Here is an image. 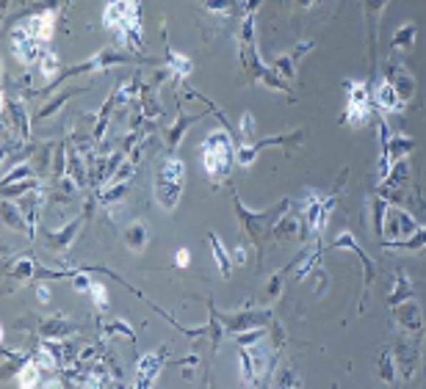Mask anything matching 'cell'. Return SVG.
<instances>
[{
    "instance_id": "obj_1",
    "label": "cell",
    "mask_w": 426,
    "mask_h": 389,
    "mask_svg": "<svg viewBox=\"0 0 426 389\" xmlns=\"http://www.w3.org/2000/svg\"><path fill=\"white\" fill-rule=\"evenodd\" d=\"M235 146L233 136L224 130H213L205 141L199 143V155H202V168L213 183H222L230 177V168L235 163Z\"/></svg>"
},
{
    "instance_id": "obj_2",
    "label": "cell",
    "mask_w": 426,
    "mask_h": 389,
    "mask_svg": "<svg viewBox=\"0 0 426 389\" xmlns=\"http://www.w3.org/2000/svg\"><path fill=\"white\" fill-rule=\"evenodd\" d=\"M183 188H186V163L177 155H169L155 171V202L172 213L180 205Z\"/></svg>"
},
{
    "instance_id": "obj_3",
    "label": "cell",
    "mask_w": 426,
    "mask_h": 389,
    "mask_svg": "<svg viewBox=\"0 0 426 389\" xmlns=\"http://www.w3.org/2000/svg\"><path fill=\"white\" fill-rule=\"evenodd\" d=\"M346 116L343 122L349 127H362L368 122V113H371V86L365 81H346Z\"/></svg>"
},
{
    "instance_id": "obj_4",
    "label": "cell",
    "mask_w": 426,
    "mask_h": 389,
    "mask_svg": "<svg viewBox=\"0 0 426 389\" xmlns=\"http://www.w3.org/2000/svg\"><path fill=\"white\" fill-rule=\"evenodd\" d=\"M130 61H133L130 56H122V53H114V50L103 47V50H97V56L86 59V61L78 64V66H69V69H66V72H61L59 78H53V81L44 86L42 91H50V89H56L59 83H64L66 78H72V75H84V72H89V69H97V72H103V69L114 66V64H130Z\"/></svg>"
},
{
    "instance_id": "obj_5",
    "label": "cell",
    "mask_w": 426,
    "mask_h": 389,
    "mask_svg": "<svg viewBox=\"0 0 426 389\" xmlns=\"http://www.w3.org/2000/svg\"><path fill=\"white\" fill-rule=\"evenodd\" d=\"M418 232V224L415 218L396 205H387V213H385V229L382 235L387 238V243H402L407 238H412Z\"/></svg>"
},
{
    "instance_id": "obj_6",
    "label": "cell",
    "mask_w": 426,
    "mask_h": 389,
    "mask_svg": "<svg viewBox=\"0 0 426 389\" xmlns=\"http://www.w3.org/2000/svg\"><path fill=\"white\" fill-rule=\"evenodd\" d=\"M142 17V0H106L103 25L108 31H119L125 22Z\"/></svg>"
},
{
    "instance_id": "obj_7",
    "label": "cell",
    "mask_w": 426,
    "mask_h": 389,
    "mask_svg": "<svg viewBox=\"0 0 426 389\" xmlns=\"http://www.w3.org/2000/svg\"><path fill=\"white\" fill-rule=\"evenodd\" d=\"M11 53H14V59H17L22 66H31V64H36L42 59L44 44L39 39H34L22 25H17V28L11 31Z\"/></svg>"
},
{
    "instance_id": "obj_8",
    "label": "cell",
    "mask_w": 426,
    "mask_h": 389,
    "mask_svg": "<svg viewBox=\"0 0 426 389\" xmlns=\"http://www.w3.org/2000/svg\"><path fill=\"white\" fill-rule=\"evenodd\" d=\"M167 345L164 348H155L149 350V353H144L139 362H136V387L147 389L155 384V378L161 375V370H164V365H167Z\"/></svg>"
},
{
    "instance_id": "obj_9",
    "label": "cell",
    "mask_w": 426,
    "mask_h": 389,
    "mask_svg": "<svg viewBox=\"0 0 426 389\" xmlns=\"http://www.w3.org/2000/svg\"><path fill=\"white\" fill-rule=\"evenodd\" d=\"M393 315H396V323L405 328L407 334H415V337L424 334L426 320H424L421 307H418V301L407 298V301H402V304H396V307H393Z\"/></svg>"
},
{
    "instance_id": "obj_10",
    "label": "cell",
    "mask_w": 426,
    "mask_h": 389,
    "mask_svg": "<svg viewBox=\"0 0 426 389\" xmlns=\"http://www.w3.org/2000/svg\"><path fill=\"white\" fill-rule=\"evenodd\" d=\"M393 359H396V368H399V378L410 381V378L415 375L418 365H421V345L402 340V343L396 345V350H393Z\"/></svg>"
},
{
    "instance_id": "obj_11",
    "label": "cell",
    "mask_w": 426,
    "mask_h": 389,
    "mask_svg": "<svg viewBox=\"0 0 426 389\" xmlns=\"http://www.w3.org/2000/svg\"><path fill=\"white\" fill-rule=\"evenodd\" d=\"M310 47H313V41H302V44H297L294 50H288V53H279L277 59L272 61L274 72H277L282 81H294V78H297L299 59H302V56H307V53H310Z\"/></svg>"
},
{
    "instance_id": "obj_12",
    "label": "cell",
    "mask_w": 426,
    "mask_h": 389,
    "mask_svg": "<svg viewBox=\"0 0 426 389\" xmlns=\"http://www.w3.org/2000/svg\"><path fill=\"white\" fill-rule=\"evenodd\" d=\"M81 226H84V216L72 218V221H69V224H64L61 229H44V241H47V248H53V251H66V248L72 246V241L78 238Z\"/></svg>"
},
{
    "instance_id": "obj_13",
    "label": "cell",
    "mask_w": 426,
    "mask_h": 389,
    "mask_svg": "<svg viewBox=\"0 0 426 389\" xmlns=\"http://www.w3.org/2000/svg\"><path fill=\"white\" fill-rule=\"evenodd\" d=\"M371 103L377 105L382 113H393V111H402V108H405L399 91L393 89V83L387 81V78L374 83V89H371Z\"/></svg>"
},
{
    "instance_id": "obj_14",
    "label": "cell",
    "mask_w": 426,
    "mask_h": 389,
    "mask_svg": "<svg viewBox=\"0 0 426 389\" xmlns=\"http://www.w3.org/2000/svg\"><path fill=\"white\" fill-rule=\"evenodd\" d=\"M387 81L393 83V89L399 91V97H402V103H410L412 97H415V78H412V72L402 66V64H387V75H385Z\"/></svg>"
},
{
    "instance_id": "obj_15",
    "label": "cell",
    "mask_w": 426,
    "mask_h": 389,
    "mask_svg": "<svg viewBox=\"0 0 426 389\" xmlns=\"http://www.w3.org/2000/svg\"><path fill=\"white\" fill-rule=\"evenodd\" d=\"M22 28L34 39L47 44V41H53V34H56V11H39V14H34V17H28V20L22 22Z\"/></svg>"
},
{
    "instance_id": "obj_16",
    "label": "cell",
    "mask_w": 426,
    "mask_h": 389,
    "mask_svg": "<svg viewBox=\"0 0 426 389\" xmlns=\"http://www.w3.org/2000/svg\"><path fill=\"white\" fill-rule=\"evenodd\" d=\"M335 248H341V251H355L357 257L362 260V268H365V293H368V287H371V282H374V263L365 257V251H362L360 246H357V241H355V232H343V235H338L335 238V243H332Z\"/></svg>"
},
{
    "instance_id": "obj_17",
    "label": "cell",
    "mask_w": 426,
    "mask_h": 389,
    "mask_svg": "<svg viewBox=\"0 0 426 389\" xmlns=\"http://www.w3.org/2000/svg\"><path fill=\"white\" fill-rule=\"evenodd\" d=\"M199 119H202V113H177L174 124H169V130H167V149H169L172 155H174L177 143L186 138L189 127H192V124H197Z\"/></svg>"
},
{
    "instance_id": "obj_18",
    "label": "cell",
    "mask_w": 426,
    "mask_h": 389,
    "mask_svg": "<svg viewBox=\"0 0 426 389\" xmlns=\"http://www.w3.org/2000/svg\"><path fill=\"white\" fill-rule=\"evenodd\" d=\"M385 3H387V0H360L362 17H365V28H368L371 53H374V44H377V25H380V20H382Z\"/></svg>"
},
{
    "instance_id": "obj_19",
    "label": "cell",
    "mask_w": 426,
    "mask_h": 389,
    "mask_svg": "<svg viewBox=\"0 0 426 389\" xmlns=\"http://www.w3.org/2000/svg\"><path fill=\"white\" fill-rule=\"evenodd\" d=\"M75 331V326L66 320L64 315H53V318H44L39 323V334L44 340H66L69 334Z\"/></svg>"
},
{
    "instance_id": "obj_20",
    "label": "cell",
    "mask_w": 426,
    "mask_h": 389,
    "mask_svg": "<svg viewBox=\"0 0 426 389\" xmlns=\"http://www.w3.org/2000/svg\"><path fill=\"white\" fill-rule=\"evenodd\" d=\"M164 69L172 72L174 78H189V75L194 72V61L189 59V56H180L174 47L167 44V64H164Z\"/></svg>"
},
{
    "instance_id": "obj_21",
    "label": "cell",
    "mask_w": 426,
    "mask_h": 389,
    "mask_svg": "<svg viewBox=\"0 0 426 389\" xmlns=\"http://www.w3.org/2000/svg\"><path fill=\"white\" fill-rule=\"evenodd\" d=\"M272 232H274V238H277L279 243H288V241L299 238V232H302V218L294 216V213H285L277 224H274Z\"/></svg>"
},
{
    "instance_id": "obj_22",
    "label": "cell",
    "mask_w": 426,
    "mask_h": 389,
    "mask_svg": "<svg viewBox=\"0 0 426 389\" xmlns=\"http://www.w3.org/2000/svg\"><path fill=\"white\" fill-rule=\"evenodd\" d=\"M415 36H418V28H415V22H402L396 31H393V50L396 53H402V50H412L415 47Z\"/></svg>"
},
{
    "instance_id": "obj_23",
    "label": "cell",
    "mask_w": 426,
    "mask_h": 389,
    "mask_svg": "<svg viewBox=\"0 0 426 389\" xmlns=\"http://www.w3.org/2000/svg\"><path fill=\"white\" fill-rule=\"evenodd\" d=\"M122 238H125V246L130 251H144V246H147V226H144V221H130L125 226V232H122Z\"/></svg>"
},
{
    "instance_id": "obj_24",
    "label": "cell",
    "mask_w": 426,
    "mask_h": 389,
    "mask_svg": "<svg viewBox=\"0 0 426 389\" xmlns=\"http://www.w3.org/2000/svg\"><path fill=\"white\" fill-rule=\"evenodd\" d=\"M3 221L11 226V229H17V232H31L28 218L22 216L20 205L14 199H6V196H3Z\"/></svg>"
},
{
    "instance_id": "obj_25",
    "label": "cell",
    "mask_w": 426,
    "mask_h": 389,
    "mask_svg": "<svg viewBox=\"0 0 426 389\" xmlns=\"http://www.w3.org/2000/svg\"><path fill=\"white\" fill-rule=\"evenodd\" d=\"M36 263H34V257H20V260H14L11 266H9V279H14V282H20V285H25V282H31L34 276H36Z\"/></svg>"
},
{
    "instance_id": "obj_26",
    "label": "cell",
    "mask_w": 426,
    "mask_h": 389,
    "mask_svg": "<svg viewBox=\"0 0 426 389\" xmlns=\"http://www.w3.org/2000/svg\"><path fill=\"white\" fill-rule=\"evenodd\" d=\"M208 241H211L213 260H216V266H219V273H222V279H227V276H230V271H233V260H230L227 248H224V243L219 241V235H216V232L208 235Z\"/></svg>"
},
{
    "instance_id": "obj_27",
    "label": "cell",
    "mask_w": 426,
    "mask_h": 389,
    "mask_svg": "<svg viewBox=\"0 0 426 389\" xmlns=\"http://www.w3.org/2000/svg\"><path fill=\"white\" fill-rule=\"evenodd\" d=\"M377 373L385 384H396L399 378V368H396V359H393V350H382L380 359H377Z\"/></svg>"
},
{
    "instance_id": "obj_28",
    "label": "cell",
    "mask_w": 426,
    "mask_h": 389,
    "mask_svg": "<svg viewBox=\"0 0 426 389\" xmlns=\"http://www.w3.org/2000/svg\"><path fill=\"white\" fill-rule=\"evenodd\" d=\"M44 373H42V368L34 362V359H25V365H22V370L17 373V387H39L42 381Z\"/></svg>"
},
{
    "instance_id": "obj_29",
    "label": "cell",
    "mask_w": 426,
    "mask_h": 389,
    "mask_svg": "<svg viewBox=\"0 0 426 389\" xmlns=\"http://www.w3.org/2000/svg\"><path fill=\"white\" fill-rule=\"evenodd\" d=\"M114 105H119V103H117V94H111L106 103H103V108H100V113H97V124H94V130H91V138H94V141H100V138L106 136L108 122H111V111H114Z\"/></svg>"
},
{
    "instance_id": "obj_30",
    "label": "cell",
    "mask_w": 426,
    "mask_h": 389,
    "mask_svg": "<svg viewBox=\"0 0 426 389\" xmlns=\"http://www.w3.org/2000/svg\"><path fill=\"white\" fill-rule=\"evenodd\" d=\"M385 213H387V199H385V196H374V199H371V229H374L377 238H382Z\"/></svg>"
},
{
    "instance_id": "obj_31",
    "label": "cell",
    "mask_w": 426,
    "mask_h": 389,
    "mask_svg": "<svg viewBox=\"0 0 426 389\" xmlns=\"http://www.w3.org/2000/svg\"><path fill=\"white\" fill-rule=\"evenodd\" d=\"M410 279H407L405 273H399V276H396V285H393V293H390V295H387V304H390V307H396V304H402V301H407V298H410V295H412V290H410Z\"/></svg>"
},
{
    "instance_id": "obj_32",
    "label": "cell",
    "mask_w": 426,
    "mask_h": 389,
    "mask_svg": "<svg viewBox=\"0 0 426 389\" xmlns=\"http://www.w3.org/2000/svg\"><path fill=\"white\" fill-rule=\"evenodd\" d=\"M31 177H34V166L28 163V161H22L20 166H14L11 171H6V174H3V185L20 183V180H31Z\"/></svg>"
},
{
    "instance_id": "obj_33",
    "label": "cell",
    "mask_w": 426,
    "mask_h": 389,
    "mask_svg": "<svg viewBox=\"0 0 426 389\" xmlns=\"http://www.w3.org/2000/svg\"><path fill=\"white\" fill-rule=\"evenodd\" d=\"M39 72H42L44 78H59V56H56V50H50V47H44V53H42V59H39Z\"/></svg>"
},
{
    "instance_id": "obj_34",
    "label": "cell",
    "mask_w": 426,
    "mask_h": 389,
    "mask_svg": "<svg viewBox=\"0 0 426 389\" xmlns=\"http://www.w3.org/2000/svg\"><path fill=\"white\" fill-rule=\"evenodd\" d=\"M255 130H257L255 116L247 111V113L241 116V124H238V136H241V143H252V141H255Z\"/></svg>"
},
{
    "instance_id": "obj_35",
    "label": "cell",
    "mask_w": 426,
    "mask_h": 389,
    "mask_svg": "<svg viewBox=\"0 0 426 389\" xmlns=\"http://www.w3.org/2000/svg\"><path fill=\"white\" fill-rule=\"evenodd\" d=\"M103 331H106V334H111V337H117V334H125L130 343H136V334H133V328H130L128 320H117V323H108V326H103Z\"/></svg>"
},
{
    "instance_id": "obj_36",
    "label": "cell",
    "mask_w": 426,
    "mask_h": 389,
    "mask_svg": "<svg viewBox=\"0 0 426 389\" xmlns=\"http://www.w3.org/2000/svg\"><path fill=\"white\" fill-rule=\"evenodd\" d=\"M91 298H94V304H97L100 312H106L108 309V290H106L103 282H94V285H91Z\"/></svg>"
},
{
    "instance_id": "obj_37",
    "label": "cell",
    "mask_w": 426,
    "mask_h": 389,
    "mask_svg": "<svg viewBox=\"0 0 426 389\" xmlns=\"http://www.w3.org/2000/svg\"><path fill=\"white\" fill-rule=\"evenodd\" d=\"M91 279H89V273L86 271H75V276H72V287L78 290V293H86V290H91Z\"/></svg>"
},
{
    "instance_id": "obj_38",
    "label": "cell",
    "mask_w": 426,
    "mask_h": 389,
    "mask_svg": "<svg viewBox=\"0 0 426 389\" xmlns=\"http://www.w3.org/2000/svg\"><path fill=\"white\" fill-rule=\"evenodd\" d=\"M282 279H285V271H282V273H274V276L269 279V285H266V293H269L272 298H277L279 293H282V290H279V287H282Z\"/></svg>"
},
{
    "instance_id": "obj_39",
    "label": "cell",
    "mask_w": 426,
    "mask_h": 389,
    "mask_svg": "<svg viewBox=\"0 0 426 389\" xmlns=\"http://www.w3.org/2000/svg\"><path fill=\"white\" fill-rule=\"evenodd\" d=\"M282 381H277V387H299L297 375L291 373V370H282V375H279Z\"/></svg>"
},
{
    "instance_id": "obj_40",
    "label": "cell",
    "mask_w": 426,
    "mask_h": 389,
    "mask_svg": "<svg viewBox=\"0 0 426 389\" xmlns=\"http://www.w3.org/2000/svg\"><path fill=\"white\" fill-rule=\"evenodd\" d=\"M189 260H192L189 248H180V251L174 254V263H177V268H186V266H189Z\"/></svg>"
},
{
    "instance_id": "obj_41",
    "label": "cell",
    "mask_w": 426,
    "mask_h": 389,
    "mask_svg": "<svg viewBox=\"0 0 426 389\" xmlns=\"http://www.w3.org/2000/svg\"><path fill=\"white\" fill-rule=\"evenodd\" d=\"M36 298H39L42 304H50V287H47V285H36Z\"/></svg>"
},
{
    "instance_id": "obj_42",
    "label": "cell",
    "mask_w": 426,
    "mask_h": 389,
    "mask_svg": "<svg viewBox=\"0 0 426 389\" xmlns=\"http://www.w3.org/2000/svg\"><path fill=\"white\" fill-rule=\"evenodd\" d=\"M247 260V251H244V246L235 248V263H244Z\"/></svg>"
},
{
    "instance_id": "obj_43",
    "label": "cell",
    "mask_w": 426,
    "mask_h": 389,
    "mask_svg": "<svg viewBox=\"0 0 426 389\" xmlns=\"http://www.w3.org/2000/svg\"><path fill=\"white\" fill-rule=\"evenodd\" d=\"M294 3H299V6H302V9H310V6H316V3H319V0H294Z\"/></svg>"
}]
</instances>
